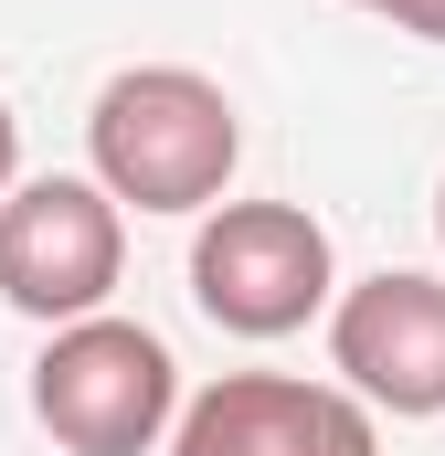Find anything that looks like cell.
Instances as JSON below:
<instances>
[{
  "label": "cell",
  "mask_w": 445,
  "mask_h": 456,
  "mask_svg": "<svg viewBox=\"0 0 445 456\" xmlns=\"http://www.w3.org/2000/svg\"><path fill=\"white\" fill-rule=\"evenodd\" d=\"M85 159L127 213H222L233 159H244V117L191 64H127L85 107Z\"/></svg>",
  "instance_id": "cell-1"
},
{
  "label": "cell",
  "mask_w": 445,
  "mask_h": 456,
  "mask_svg": "<svg viewBox=\"0 0 445 456\" xmlns=\"http://www.w3.org/2000/svg\"><path fill=\"white\" fill-rule=\"evenodd\" d=\"M32 425L64 456H149L159 436H181V361L159 330H138L117 308L75 319L32 361Z\"/></svg>",
  "instance_id": "cell-2"
},
{
  "label": "cell",
  "mask_w": 445,
  "mask_h": 456,
  "mask_svg": "<svg viewBox=\"0 0 445 456\" xmlns=\"http://www.w3.org/2000/svg\"><path fill=\"white\" fill-rule=\"evenodd\" d=\"M191 297L233 340H287L339 308V255L308 202H222L191 233Z\"/></svg>",
  "instance_id": "cell-3"
},
{
  "label": "cell",
  "mask_w": 445,
  "mask_h": 456,
  "mask_svg": "<svg viewBox=\"0 0 445 456\" xmlns=\"http://www.w3.org/2000/svg\"><path fill=\"white\" fill-rule=\"evenodd\" d=\"M117 276H127V202L96 170H43L0 202V297L43 330L107 319Z\"/></svg>",
  "instance_id": "cell-4"
},
{
  "label": "cell",
  "mask_w": 445,
  "mask_h": 456,
  "mask_svg": "<svg viewBox=\"0 0 445 456\" xmlns=\"http://www.w3.org/2000/svg\"><path fill=\"white\" fill-rule=\"evenodd\" d=\"M329 361H339V382H350L371 414H403V425L445 414V276L382 265V276L339 287Z\"/></svg>",
  "instance_id": "cell-5"
},
{
  "label": "cell",
  "mask_w": 445,
  "mask_h": 456,
  "mask_svg": "<svg viewBox=\"0 0 445 456\" xmlns=\"http://www.w3.org/2000/svg\"><path fill=\"white\" fill-rule=\"evenodd\" d=\"M170 456H382V425L350 382L297 371H222L181 403Z\"/></svg>",
  "instance_id": "cell-6"
},
{
  "label": "cell",
  "mask_w": 445,
  "mask_h": 456,
  "mask_svg": "<svg viewBox=\"0 0 445 456\" xmlns=\"http://www.w3.org/2000/svg\"><path fill=\"white\" fill-rule=\"evenodd\" d=\"M350 11H371V21H392L414 43H445V0H350Z\"/></svg>",
  "instance_id": "cell-7"
},
{
  "label": "cell",
  "mask_w": 445,
  "mask_h": 456,
  "mask_svg": "<svg viewBox=\"0 0 445 456\" xmlns=\"http://www.w3.org/2000/svg\"><path fill=\"white\" fill-rule=\"evenodd\" d=\"M11 191H21V117L0 107V202H11Z\"/></svg>",
  "instance_id": "cell-8"
},
{
  "label": "cell",
  "mask_w": 445,
  "mask_h": 456,
  "mask_svg": "<svg viewBox=\"0 0 445 456\" xmlns=\"http://www.w3.org/2000/svg\"><path fill=\"white\" fill-rule=\"evenodd\" d=\"M435 233H445V191H435Z\"/></svg>",
  "instance_id": "cell-9"
}]
</instances>
